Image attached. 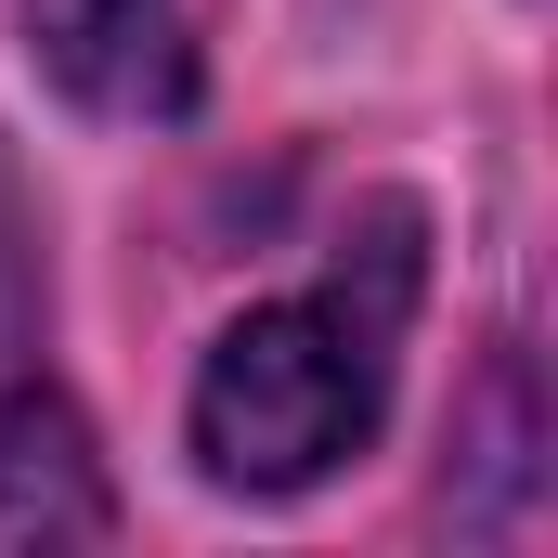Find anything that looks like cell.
<instances>
[{
  "label": "cell",
  "mask_w": 558,
  "mask_h": 558,
  "mask_svg": "<svg viewBox=\"0 0 558 558\" xmlns=\"http://www.w3.org/2000/svg\"><path fill=\"white\" fill-rule=\"evenodd\" d=\"M390 325H403V247L377 286H312L260 299L247 325H221V351L195 364V468L221 494H312L338 454L377 441L390 403Z\"/></svg>",
  "instance_id": "1"
},
{
  "label": "cell",
  "mask_w": 558,
  "mask_h": 558,
  "mask_svg": "<svg viewBox=\"0 0 558 558\" xmlns=\"http://www.w3.org/2000/svg\"><path fill=\"white\" fill-rule=\"evenodd\" d=\"M92 533H118L92 428L52 377H13L0 390V546H92Z\"/></svg>",
  "instance_id": "3"
},
{
  "label": "cell",
  "mask_w": 558,
  "mask_h": 558,
  "mask_svg": "<svg viewBox=\"0 0 558 558\" xmlns=\"http://www.w3.org/2000/svg\"><path fill=\"white\" fill-rule=\"evenodd\" d=\"M26 52L78 118H182L195 105L182 0H26Z\"/></svg>",
  "instance_id": "2"
}]
</instances>
